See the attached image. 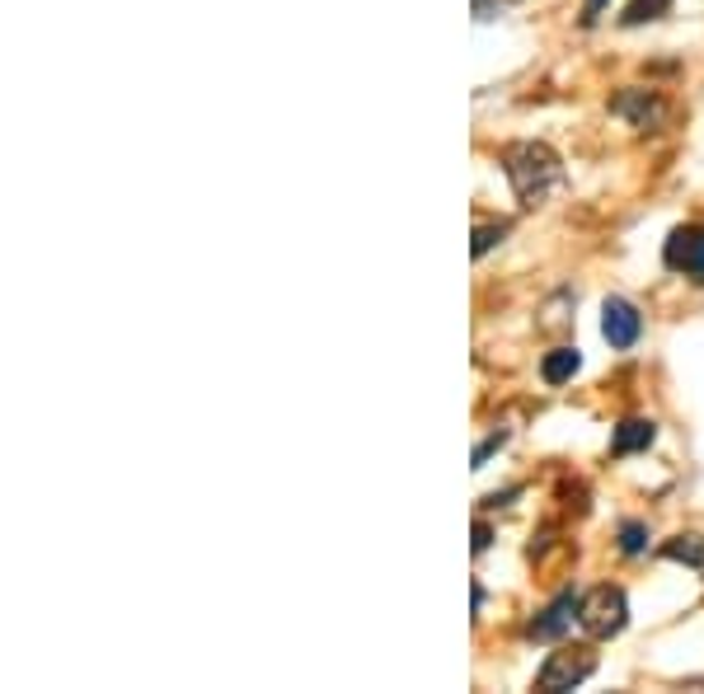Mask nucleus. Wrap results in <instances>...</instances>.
I'll return each instance as SVG.
<instances>
[{"mask_svg":"<svg viewBox=\"0 0 704 694\" xmlns=\"http://www.w3.org/2000/svg\"><path fill=\"white\" fill-rule=\"evenodd\" d=\"M498 160L521 207H540L563 184V160L545 142H507Z\"/></svg>","mask_w":704,"mask_h":694,"instance_id":"nucleus-1","label":"nucleus"},{"mask_svg":"<svg viewBox=\"0 0 704 694\" xmlns=\"http://www.w3.org/2000/svg\"><path fill=\"white\" fill-rule=\"evenodd\" d=\"M578 624H582V633H592V639H615V633L630 624V601H624V591L611 582L592 587L578 605Z\"/></svg>","mask_w":704,"mask_h":694,"instance_id":"nucleus-2","label":"nucleus"},{"mask_svg":"<svg viewBox=\"0 0 704 694\" xmlns=\"http://www.w3.org/2000/svg\"><path fill=\"white\" fill-rule=\"evenodd\" d=\"M597 671V648H587V643H569V648H559L545 657V666L536 671V690L545 694H563V690H578L587 676Z\"/></svg>","mask_w":704,"mask_h":694,"instance_id":"nucleus-3","label":"nucleus"},{"mask_svg":"<svg viewBox=\"0 0 704 694\" xmlns=\"http://www.w3.org/2000/svg\"><path fill=\"white\" fill-rule=\"evenodd\" d=\"M611 113L615 117H624L630 127H639V132H658L662 123H667V99H662L658 90H620L615 99H611Z\"/></svg>","mask_w":704,"mask_h":694,"instance_id":"nucleus-4","label":"nucleus"},{"mask_svg":"<svg viewBox=\"0 0 704 694\" xmlns=\"http://www.w3.org/2000/svg\"><path fill=\"white\" fill-rule=\"evenodd\" d=\"M662 263L704 287V226H676L667 235V249H662Z\"/></svg>","mask_w":704,"mask_h":694,"instance_id":"nucleus-5","label":"nucleus"},{"mask_svg":"<svg viewBox=\"0 0 704 694\" xmlns=\"http://www.w3.org/2000/svg\"><path fill=\"white\" fill-rule=\"evenodd\" d=\"M601 333L605 343H611L615 352H630L639 339H643V314L624 301V296H605L601 305Z\"/></svg>","mask_w":704,"mask_h":694,"instance_id":"nucleus-6","label":"nucleus"},{"mask_svg":"<svg viewBox=\"0 0 704 694\" xmlns=\"http://www.w3.org/2000/svg\"><path fill=\"white\" fill-rule=\"evenodd\" d=\"M578 605H582V597H573V591H559V597L536 614L531 639H536V643H559L563 633H569V624L578 620Z\"/></svg>","mask_w":704,"mask_h":694,"instance_id":"nucleus-7","label":"nucleus"},{"mask_svg":"<svg viewBox=\"0 0 704 694\" xmlns=\"http://www.w3.org/2000/svg\"><path fill=\"white\" fill-rule=\"evenodd\" d=\"M658 442V423L653 418H624L611 432V455H639Z\"/></svg>","mask_w":704,"mask_h":694,"instance_id":"nucleus-8","label":"nucleus"},{"mask_svg":"<svg viewBox=\"0 0 704 694\" xmlns=\"http://www.w3.org/2000/svg\"><path fill=\"white\" fill-rule=\"evenodd\" d=\"M578 371H582V352L578 348H555V352L540 356V381L545 385H563V381H573Z\"/></svg>","mask_w":704,"mask_h":694,"instance_id":"nucleus-9","label":"nucleus"},{"mask_svg":"<svg viewBox=\"0 0 704 694\" xmlns=\"http://www.w3.org/2000/svg\"><path fill=\"white\" fill-rule=\"evenodd\" d=\"M662 553L676 563H691V568H704V540L700 535H676V540L662 545Z\"/></svg>","mask_w":704,"mask_h":694,"instance_id":"nucleus-10","label":"nucleus"},{"mask_svg":"<svg viewBox=\"0 0 704 694\" xmlns=\"http://www.w3.org/2000/svg\"><path fill=\"white\" fill-rule=\"evenodd\" d=\"M667 10H672V0H630L624 14H620V24L624 29H639V24H649V19H662Z\"/></svg>","mask_w":704,"mask_h":694,"instance_id":"nucleus-11","label":"nucleus"},{"mask_svg":"<svg viewBox=\"0 0 704 694\" xmlns=\"http://www.w3.org/2000/svg\"><path fill=\"white\" fill-rule=\"evenodd\" d=\"M507 230H513L507 221H479V226H475V245H469V253H475V259H484L488 249L507 240Z\"/></svg>","mask_w":704,"mask_h":694,"instance_id":"nucleus-12","label":"nucleus"},{"mask_svg":"<svg viewBox=\"0 0 704 694\" xmlns=\"http://www.w3.org/2000/svg\"><path fill=\"white\" fill-rule=\"evenodd\" d=\"M620 553H630V559L649 553V526H643V521H620Z\"/></svg>","mask_w":704,"mask_h":694,"instance_id":"nucleus-13","label":"nucleus"},{"mask_svg":"<svg viewBox=\"0 0 704 694\" xmlns=\"http://www.w3.org/2000/svg\"><path fill=\"white\" fill-rule=\"evenodd\" d=\"M503 442H507V432H494L488 442H479V446H475V455H469V469H484V465H488V455L503 450Z\"/></svg>","mask_w":704,"mask_h":694,"instance_id":"nucleus-14","label":"nucleus"},{"mask_svg":"<svg viewBox=\"0 0 704 694\" xmlns=\"http://www.w3.org/2000/svg\"><path fill=\"white\" fill-rule=\"evenodd\" d=\"M605 6H611V0H587V10H582V24L592 29L597 19H601V10H605Z\"/></svg>","mask_w":704,"mask_h":694,"instance_id":"nucleus-15","label":"nucleus"},{"mask_svg":"<svg viewBox=\"0 0 704 694\" xmlns=\"http://www.w3.org/2000/svg\"><path fill=\"white\" fill-rule=\"evenodd\" d=\"M488 540H494V530H488V526L479 521V526H475V553H484V549H488Z\"/></svg>","mask_w":704,"mask_h":694,"instance_id":"nucleus-16","label":"nucleus"}]
</instances>
